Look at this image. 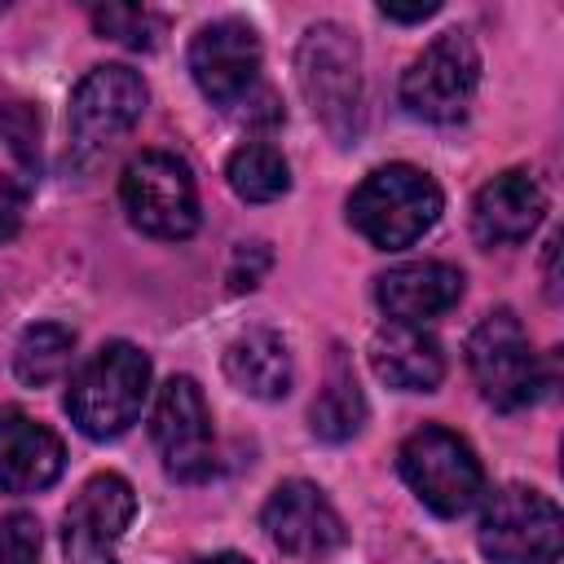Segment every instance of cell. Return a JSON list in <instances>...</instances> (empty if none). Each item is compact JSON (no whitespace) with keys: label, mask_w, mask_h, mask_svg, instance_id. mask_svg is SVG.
<instances>
[{"label":"cell","mask_w":564,"mask_h":564,"mask_svg":"<svg viewBox=\"0 0 564 564\" xmlns=\"http://www.w3.org/2000/svg\"><path fill=\"white\" fill-rule=\"evenodd\" d=\"M225 176H229V189L247 203H273L291 189V167H286L282 150H273L264 141L238 145L225 163Z\"/></svg>","instance_id":"obj_21"},{"label":"cell","mask_w":564,"mask_h":564,"mask_svg":"<svg viewBox=\"0 0 564 564\" xmlns=\"http://www.w3.org/2000/svg\"><path fill=\"white\" fill-rule=\"evenodd\" d=\"M436 9H441L436 0H427V4H410V9H397V4H388V0L379 4V13L392 18V22H423V18H432Z\"/></svg>","instance_id":"obj_27"},{"label":"cell","mask_w":564,"mask_h":564,"mask_svg":"<svg viewBox=\"0 0 564 564\" xmlns=\"http://www.w3.org/2000/svg\"><path fill=\"white\" fill-rule=\"evenodd\" d=\"M22 212H26V185L0 172V242L18 234V225H22Z\"/></svg>","instance_id":"obj_26"},{"label":"cell","mask_w":564,"mask_h":564,"mask_svg":"<svg viewBox=\"0 0 564 564\" xmlns=\"http://www.w3.org/2000/svg\"><path fill=\"white\" fill-rule=\"evenodd\" d=\"M264 269H269V247L264 242H242L234 251V264H229V286L234 291H251Z\"/></svg>","instance_id":"obj_25"},{"label":"cell","mask_w":564,"mask_h":564,"mask_svg":"<svg viewBox=\"0 0 564 564\" xmlns=\"http://www.w3.org/2000/svg\"><path fill=\"white\" fill-rule=\"evenodd\" d=\"M119 198L128 220L150 234V238H189L198 229V189L185 167V159L167 150H141L123 176H119Z\"/></svg>","instance_id":"obj_6"},{"label":"cell","mask_w":564,"mask_h":564,"mask_svg":"<svg viewBox=\"0 0 564 564\" xmlns=\"http://www.w3.org/2000/svg\"><path fill=\"white\" fill-rule=\"evenodd\" d=\"M546 212V194L529 172H498L480 185L471 203V234L485 247H511L524 242Z\"/></svg>","instance_id":"obj_16"},{"label":"cell","mask_w":564,"mask_h":564,"mask_svg":"<svg viewBox=\"0 0 564 564\" xmlns=\"http://www.w3.org/2000/svg\"><path fill=\"white\" fill-rule=\"evenodd\" d=\"M0 564H40V520L13 511L0 520Z\"/></svg>","instance_id":"obj_23"},{"label":"cell","mask_w":564,"mask_h":564,"mask_svg":"<svg viewBox=\"0 0 564 564\" xmlns=\"http://www.w3.org/2000/svg\"><path fill=\"white\" fill-rule=\"evenodd\" d=\"M397 463H401V476L414 489V498L445 520L471 511L485 494V467H480L476 449L441 423H423L419 432H410Z\"/></svg>","instance_id":"obj_3"},{"label":"cell","mask_w":564,"mask_h":564,"mask_svg":"<svg viewBox=\"0 0 564 564\" xmlns=\"http://www.w3.org/2000/svg\"><path fill=\"white\" fill-rule=\"evenodd\" d=\"M189 564H251V560L238 555V551H220V555H198V560H189Z\"/></svg>","instance_id":"obj_28"},{"label":"cell","mask_w":564,"mask_h":564,"mask_svg":"<svg viewBox=\"0 0 564 564\" xmlns=\"http://www.w3.org/2000/svg\"><path fill=\"white\" fill-rule=\"evenodd\" d=\"M189 75L207 101L225 110L247 106L260 88V35L242 18L207 22L189 40Z\"/></svg>","instance_id":"obj_11"},{"label":"cell","mask_w":564,"mask_h":564,"mask_svg":"<svg viewBox=\"0 0 564 564\" xmlns=\"http://www.w3.org/2000/svg\"><path fill=\"white\" fill-rule=\"evenodd\" d=\"M137 516V494L119 471H97L84 480L66 511V564H119V538Z\"/></svg>","instance_id":"obj_12"},{"label":"cell","mask_w":564,"mask_h":564,"mask_svg":"<svg viewBox=\"0 0 564 564\" xmlns=\"http://www.w3.org/2000/svg\"><path fill=\"white\" fill-rule=\"evenodd\" d=\"M476 538L494 564H560L564 516L542 489L507 485L485 502Z\"/></svg>","instance_id":"obj_5"},{"label":"cell","mask_w":564,"mask_h":564,"mask_svg":"<svg viewBox=\"0 0 564 564\" xmlns=\"http://www.w3.org/2000/svg\"><path fill=\"white\" fill-rule=\"evenodd\" d=\"M361 423H366V397L357 388L352 366L344 357H335L330 375H326V388L317 392V401L308 410V427L322 441H348V436L361 432Z\"/></svg>","instance_id":"obj_19"},{"label":"cell","mask_w":564,"mask_h":564,"mask_svg":"<svg viewBox=\"0 0 564 564\" xmlns=\"http://www.w3.org/2000/svg\"><path fill=\"white\" fill-rule=\"evenodd\" d=\"M480 88V53L467 31L436 35L401 75V106L427 123H458Z\"/></svg>","instance_id":"obj_7"},{"label":"cell","mask_w":564,"mask_h":564,"mask_svg":"<svg viewBox=\"0 0 564 564\" xmlns=\"http://www.w3.org/2000/svg\"><path fill=\"white\" fill-rule=\"evenodd\" d=\"M141 110H145V79L132 66L119 62L93 66L70 93V110H66L70 159L93 163L97 154H106L123 132H132Z\"/></svg>","instance_id":"obj_8"},{"label":"cell","mask_w":564,"mask_h":564,"mask_svg":"<svg viewBox=\"0 0 564 564\" xmlns=\"http://www.w3.org/2000/svg\"><path fill=\"white\" fill-rule=\"evenodd\" d=\"M66 467V449L53 427L22 410H0V489L35 494L48 489Z\"/></svg>","instance_id":"obj_15"},{"label":"cell","mask_w":564,"mask_h":564,"mask_svg":"<svg viewBox=\"0 0 564 564\" xmlns=\"http://www.w3.org/2000/svg\"><path fill=\"white\" fill-rule=\"evenodd\" d=\"M379 308L388 313V322H410L423 326L441 313H449L463 300V273L445 260H414V264H397L379 278L375 286Z\"/></svg>","instance_id":"obj_14"},{"label":"cell","mask_w":564,"mask_h":564,"mask_svg":"<svg viewBox=\"0 0 564 564\" xmlns=\"http://www.w3.org/2000/svg\"><path fill=\"white\" fill-rule=\"evenodd\" d=\"M441 185L410 167V163H388L375 167L348 198V220L352 229L379 247V251H401L410 242H419L436 220H441Z\"/></svg>","instance_id":"obj_2"},{"label":"cell","mask_w":564,"mask_h":564,"mask_svg":"<svg viewBox=\"0 0 564 564\" xmlns=\"http://www.w3.org/2000/svg\"><path fill=\"white\" fill-rule=\"evenodd\" d=\"M150 436L163 458V471L181 485H198L216 471V436L212 414L189 375H172L150 410Z\"/></svg>","instance_id":"obj_9"},{"label":"cell","mask_w":564,"mask_h":564,"mask_svg":"<svg viewBox=\"0 0 564 564\" xmlns=\"http://www.w3.org/2000/svg\"><path fill=\"white\" fill-rule=\"evenodd\" d=\"M370 366L388 388L432 392L445 379V352L432 330L410 322H383L370 335Z\"/></svg>","instance_id":"obj_17"},{"label":"cell","mask_w":564,"mask_h":564,"mask_svg":"<svg viewBox=\"0 0 564 564\" xmlns=\"http://www.w3.org/2000/svg\"><path fill=\"white\" fill-rule=\"evenodd\" d=\"M225 375L238 392H247L256 401H278V397L291 392V379H295L291 348L278 330L251 326L225 348Z\"/></svg>","instance_id":"obj_18"},{"label":"cell","mask_w":564,"mask_h":564,"mask_svg":"<svg viewBox=\"0 0 564 564\" xmlns=\"http://www.w3.org/2000/svg\"><path fill=\"white\" fill-rule=\"evenodd\" d=\"M300 88L313 101V115L330 132H348L361 110V66H357V44L348 40L344 26L317 22L300 40Z\"/></svg>","instance_id":"obj_10"},{"label":"cell","mask_w":564,"mask_h":564,"mask_svg":"<svg viewBox=\"0 0 564 564\" xmlns=\"http://www.w3.org/2000/svg\"><path fill=\"white\" fill-rule=\"evenodd\" d=\"M145 397H150V357L128 339H110L70 379L66 414L84 436L115 441L137 423Z\"/></svg>","instance_id":"obj_1"},{"label":"cell","mask_w":564,"mask_h":564,"mask_svg":"<svg viewBox=\"0 0 564 564\" xmlns=\"http://www.w3.org/2000/svg\"><path fill=\"white\" fill-rule=\"evenodd\" d=\"M35 132H40V123L22 101H4L0 106V137L18 150L22 163H35Z\"/></svg>","instance_id":"obj_24"},{"label":"cell","mask_w":564,"mask_h":564,"mask_svg":"<svg viewBox=\"0 0 564 564\" xmlns=\"http://www.w3.org/2000/svg\"><path fill=\"white\" fill-rule=\"evenodd\" d=\"M70 352H75V330L62 326V322H35L22 330L18 348H13V370L26 388H44L53 379L66 375L70 366Z\"/></svg>","instance_id":"obj_20"},{"label":"cell","mask_w":564,"mask_h":564,"mask_svg":"<svg viewBox=\"0 0 564 564\" xmlns=\"http://www.w3.org/2000/svg\"><path fill=\"white\" fill-rule=\"evenodd\" d=\"M93 26L128 48H154L163 35V18L141 4H101V9H93Z\"/></svg>","instance_id":"obj_22"},{"label":"cell","mask_w":564,"mask_h":564,"mask_svg":"<svg viewBox=\"0 0 564 564\" xmlns=\"http://www.w3.org/2000/svg\"><path fill=\"white\" fill-rule=\"evenodd\" d=\"M467 366H471L480 397L494 410H520L538 401V392L546 388L542 361L511 308H494L476 322L467 339Z\"/></svg>","instance_id":"obj_4"},{"label":"cell","mask_w":564,"mask_h":564,"mask_svg":"<svg viewBox=\"0 0 564 564\" xmlns=\"http://www.w3.org/2000/svg\"><path fill=\"white\" fill-rule=\"evenodd\" d=\"M260 520L269 542L286 555H326L344 542V520L313 480H282Z\"/></svg>","instance_id":"obj_13"}]
</instances>
